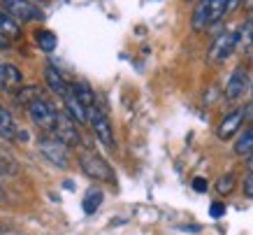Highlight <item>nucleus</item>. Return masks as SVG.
I'll use <instances>...</instances> for the list:
<instances>
[{
    "label": "nucleus",
    "instance_id": "obj_1",
    "mask_svg": "<svg viewBox=\"0 0 253 235\" xmlns=\"http://www.w3.org/2000/svg\"><path fill=\"white\" fill-rule=\"evenodd\" d=\"M26 112L31 117V121L38 126L40 130H44V133H51L56 126V119H58V112L54 110V105L49 103L46 98H35L31 100L28 105H26Z\"/></svg>",
    "mask_w": 253,
    "mask_h": 235
},
{
    "label": "nucleus",
    "instance_id": "obj_2",
    "mask_svg": "<svg viewBox=\"0 0 253 235\" xmlns=\"http://www.w3.org/2000/svg\"><path fill=\"white\" fill-rule=\"evenodd\" d=\"M79 166L84 170L86 177L98 179V182H114V170L107 161L93 152H82L79 154Z\"/></svg>",
    "mask_w": 253,
    "mask_h": 235
},
{
    "label": "nucleus",
    "instance_id": "obj_3",
    "mask_svg": "<svg viewBox=\"0 0 253 235\" xmlns=\"http://www.w3.org/2000/svg\"><path fill=\"white\" fill-rule=\"evenodd\" d=\"M0 9H5L19 23L42 19V9L35 7V2H31V0H0Z\"/></svg>",
    "mask_w": 253,
    "mask_h": 235
},
{
    "label": "nucleus",
    "instance_id": "obj_4",
    "mask_svg": "<svg viewBox=\"0 0 253 235\" xmlns=\"http://www.w3.org/2000/svg\"><path fill=\"white\" fill-rule=\"evenodd\" d=\"M40 154L54 166L68 168V144H63L58 137L49 135V133L44 137H40Z\"/></svg>",
    "mask_w": 253,
    "mask_h": 235
},
{
    "label": "nucleus",
    "instance_id": "obj_5",
    "mask_svg": "<svg viewBox=\"0 0 253 235\" xmlns=\"http://www.w3.org/2000/svg\"><path fill=\"white\" fill-rule=\"evenodd\" d=\"M235 49H237V31H225L214 40L207 59H209V63L218 65V63H223L225 59H230Z\"/></svg>",
    "mask_w": 253,
    "mask_h": 235
},
{
    "label": "nucleus",
    "instance_id": "obj_6",
    "mask_svg": "<svg viewBox=\"0 0 253 235\" xmlns=\"http://www.w3.org/2000/svg\"><path fill=\"white\" fill-rule=\"evenodd\" d=\"M77 126H79V123L72 121V117H70V114H58L56 126H54V130H51L49 135L58 137V140H61L63 144H68V147H77V144L82 142Z\"/></svg>",
    "mask_w": 253,
    "mask_h": 235
},
{
    "label": "nucleus",
    "instance_id": "obj_7",
    "mask_svg": "<svg viewBox=\"0 0 253 235\" xmlns=\"http://www.w3.org/2000/svg\"><path fill=\"white\" fill-rule=\"evenodd\" d=\"M88 121H91V128H93V133H95V137H98L105 147L112 149V147H114V128H112V123H109L107 114L93 107V110H88Z\"/></svg>",
    "mask_w": 253,
    "mask_h": 235
},
{
    "label": "nucleus",
    "instance_id": "obj_8",
    "mask_svg": "<svg viewBox=\"0 0 253 235\" xmlns=\"http://www.w3.org/2000/svg\"><path fill=\"white\" fill-rule=\"evenodd\" d=\"M246 89H249V72L244 68H235L228 77V82H225V98L237 100Z\"/></svg>",
    "mask_w": 253,
    "mask_h": 235
},
{
    "label": "nucleus",
    "instance_id": "obj_9",
    "mask_svg": "<svg viewBox=\"0 0 253 235\" xmlns=\"http://www.w3.org/2000/svg\"><path fill=\"white\" fill-rule=\"evenodd\" d=\"M63 105H65V112L72 117V121H75V123L84 126V123L88 121V107H86L84 103L77 98V93L72 91V89L63 96Z\"/></svg>",
    "mask_w": 253,
    "mask_h": 235
},
{
    "label": "nucleus",
    "instance_id": "obj_10",
    "mask_svg": "<svg viewBox=\"0 0 253 235\" xmlns=\"http://www.w3.org/2000/svg\"><path fill=\"white\" fill-rule=\"evenodd\" d=\"M244 117H246L244 110H232L230 114H225V117H223V121L218 123V128H216V135L221 137V140H230V137L242 128Z\"/></svg>",
    "mask_w": 253,
    "mask_h": 235
},
{
    "label": "nucleus",
    "instance_id": "obj_11",
    "mask_svg": "<svg viewBox=\"0 0 253 235\" xmlns=\"http://www.w3.org/2000/svg\"><path fill=\"white\" fill-rule=\"evenodd\" d=\"M23 86L21 70L12 63H0V91H14Z\"/></svg>",
    "mask_w": 253,
    "mask_h": 235
},
{
    "label": "nucleus",
    "instance_id": "obj_12",
    "mask_svg": "<svg viewBox=\"0 0 253 235\" xmlns=\"http://www.w3.org/2000/svg\"><path fill=\"white\" fill-rule=\"evenodd\" d=\"M44 82H46V86H49V91L56 93V96H61V98L70 91V86H68V82H65V77H63L61 72L54 68V65H46V70H44Z\"/></svg>",
    "mask_w": 253,
    "mask_h": 235
},
{
    "label": "nucleus",
    "instance_id": "obj_13",
    "mask_svg": "<svg viewBox=\"0 0 253 235\" xmlns=\"http://www.w3.org/2000/svg\"><path fill=\"white\" fill-rule=\"evenodd\" d=\"M251 47H253V19H246L237 28V49L242 54H246L251 52Z\"/></svg>",
    "mask_w": 253,
    "mask_h": 235
},
{
    "label": "nucleus",
    "instance_id": "obj_14",
    "mask_svg": "<svg viewBox=\"0 0 253 235\" xmlns=\"http://www.w3.org/2000/svg\"><path fill=\"white\" fill-rule=\"evenodd\" d=\"M209 5H211V0H200L198 7L193 9V31H202L205 26H209Z\"/></svg>",
    "mask_w": 253,
    "mask_h": 235
},
{
    "label": "nucleus",
    "instance_id": "obj_15",
    "mask_svg": "<svg viewBox=\"0 0 253 235\" xmlns=\"http://www.w3.org/2000/svg\"><path fill=\"white\" fill-rule=\"evenodd\" d=\"M235 154H237V156H251L253 154V123L237 137V142H235Z\"/></svg>",
    "mask_w": 253,
    "mask_h": 235
},
{
    "label": "nucleus",
    "instance_id": "obj_16",
    "mask_svg": "<svg viewBox=\"0 0 253 235\" xmlns=\"http://www.w3.org/2000/svg\"><path fill=\"white\" fill-rule=\"evenodd\" d=\"M0 33L2 35H9V38H16L21 28H19V21H16L14 16H9L5 9H0Z\"/></svg>",
    "mask_w": 253,
    "mask_h": 235
},
{
    "label": "nucleus",
    "instance_id": "obj_17",
    "mask_svg": "<svg viewBox=\"0 0 253 235\" xmlns=\"http://www.w3.org/2000/svg\"><path fill=\"white\" fill-rule=\"evenodd\" d=\"M72 91L77 93V98L82 100L88 110H93V107H95V93H93V89L88 86V82H77L75 86H72Z\"/></svg>",
    "mask_w": 253,
    "mask_h": 235
},
{
    "label": "nucleus",
    "instance_id": "obj_18",
    "mask_svg": "<svg viewBox=\"0 0 253 235\" xmlns=\"http://www.w3.org/2000/svg\"><path fill=\"white\" fill-rule=\"evenodd\" d=\"M0 135L2 137H14L16 135V123L12 119V114L0 105Z\"/></svg>",
    "mask_w": 253,
    "mask_h": 235
},
{
    "label": "nucleus",
    "instance_id": "obj_19",
    "mask_svg": "<svg viewBox=\"0 0 253 235\" xmlns=\"http://www.w3.org/2000/svg\"><path fill=\"white\" fill-rule=\"evenodd\" d=\"M100 203H102V191H100V189H88L82 205H84V212L86 214H93L100 207Z\"/></svg>",
    "mask_w": 253,
    "mask_h": 235
},
{
    "label": "nucleus",
    "instance_id": "obj_20",
    "mask_svg": "<svg viewBox=\"0 0 253 235\" xmlns=\"http://www.w3.org/2000/svg\"><path fill=\"white\" fill-rule=\"evenodd\" d=\"M35 40H38V47L42 52H54L56 49V35L51 31H38Z\"/></svg>",
    "mask_w": 253,
    "mask_h": 235
},
{
    "label": "nucleus",
    "instance_id": "obj_21",
    "mask_svg": "<svg viewBox=\"0 0 253 235\" xmlns=\"http://www.w3.org/2000/svg\"><path fill=\"white\" fill-rule=\"evenodd\" d=\"M42 93H40L38 86H21V91L16 93V103H23V105H28L31 100L40 98Z\"/></svg>",
    "mask_w": 253,
    "mask_h": 235
},
{
    "label": "nucleus",
    "instance_id": "obj_22",
    "mask_svg": "<svg viewBox=\"0 0 253 235\" xmlns=\"http://www.w3.org/2000/svg\"><path fill=\"white\" fill-rule=\"evenodd\" d=\"M232 189H235V175L232 173L221 175V177H218V182H216V191L223 193V196H228V193H232Z\"/></svg>",
    "mask_w": 253,
    "mask_h": 235
},
{
    "label": "nucleus",
    "instance_id": "obj_23",
    "mask_svg": "<svg viewBox=\"0 0 253 235\" xmlns=\"http://www.w3.org/2000/svg\"><path fill=\"white\" fill-rule=\"evenodd\" d=\"M209 214H211L214 219H221L223 214H225V205H223V203H214L211 207H209Z\"/></svg>",
    "mask_w": 253,
    "mask_h": 235
},
{
    "label": "nucleus",
    "instance_id": "obj_24",
    "mask_svg": "<svg viewBox=\"0 0 253 235\" xmlns=\"http://www.w3.org/2000/svg\"><path fill=\"white\" fill-rule=\"evenodd\" d=\"M193 189L200 191V193H205V191H207V179H202V177H195V179H193Z\"/></svg>",
    "mask_w": 253,
    "mask_h": 235
},
{
    "label": "nucleus",
    "instance_id": "obj_25",
    "mask_svg": "<svg viewBox=\"0 0 253 235\" xmlns=\"http://www.w3.org/2000/svg\"><path fill=\"white\" fill-rule=\"evenodd\" d=\"M244 193L249 198H253V170H251V175L246 177V182H244Z\"/></svg>",
    "mask_w": 253,
    "mask_h": 235
},
{
    "label": "nucleus",
    "instance_id": "obj_26",
    "mask_svg": "<svg viewBox=\"0 0 253 235\" xmlns=\"http://www.w3.org/2000/svg\"><path fill=\"white\" fill-rule=\"evenodd\" d=\"M244 112H246V117L253 121V84H251V100H249V105H246Z\"/></svg>",
    "mask_w": 253,
    "mask_h": 235
},
{
    "label": "nucleus",
    "instance_id": "obj_27",
    "mask_svg": "<svg viewBox=\"0 0 253 235\" xmlns=\"http://www.w3.org/2000/svg\"><path fill=\"white\" fill-rule=\"evenodd\" d=\"M239 2H242V0H225V5H228V12H232V9H237Z\"/></svg>",
    "mask_w": 253,
    "mask_h": 235
},
{
    "label": "nucleus",
    "instance_id": "obj_28",
    "mask_svg": "<svg viewBox=\"0 0 253 235\" xmlns=\"http://www.w3.org/2000/svg\"><path fill=\"white\" fill-rule=\"evenodd\" d=\"M0 198H2V189H0Z\"/></svg>",
    "mask_w": 253,
    "mask_h": 235
}]
</instances>
